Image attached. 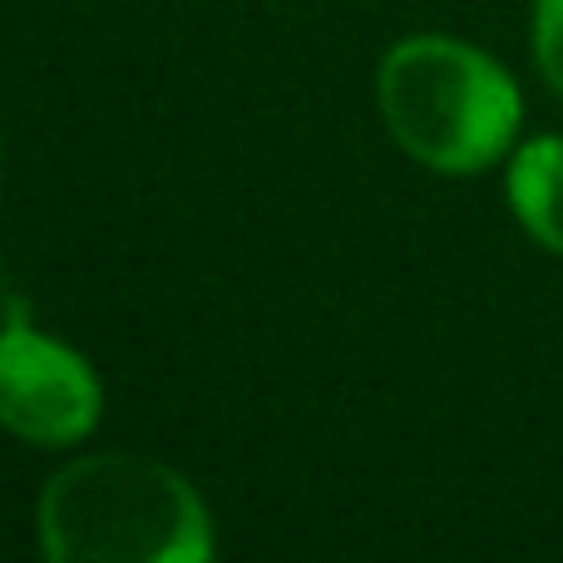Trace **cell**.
Here are the masks:
<instances>
[{"label": "cell", "instance_id": "cell-1", "mask_svg": "<svg viewBox=\"0 0 563 563\" xmlns=\"http://www.w3.org/2000/svg\"><path fill=\"white\" fill-rule=\"evenodd\" d=\"M49 563H208L213 515L188 475L134 450L79 455L35 499Z\"/></svg>", "mask_w": 563, "mask_h": 563}, {"label": "cell", "instance_id": "cell-5", "mask_svg": "<svg viewBox=\"0 0 563 563\" xmlns=\"http://www.w3.org/2000/svg\"><path fill=\"white\" fill-rule=\"evenodd\" d=\"M529 45H534V65L544 75V85L563 99V0H534Z\"/></svg>", "mask_w": 563, "mask_h": 563}, {"label": "cell", "instance_id": "cell-2", "mask_svg": "<svg viewBox=\"0 0 563 563\" xmlns=\"http://www.w3.org/2000/svg\"><path fill=\"white\" fill-rule=\"evenodd\" d=\"M376 109L416 164L475 178L505 164L525 129V89L460 35H406L380 55Z\"/></svg>", "mask_w": 563, "mask_h": 563}, {"label": "cell", "instance_id": "cell-6", "mask_svg": "<svg viewBox=\"0 0 563 563\" xmlns=\"http://www.w3.org/2000/svg\"><path fill=\"white\" fill-rule=\"evenodd\" d=\"M0 321H5V317H0Z\"/></svg>", "mask_w": 563, "mask_h": 563}, {"label": "cell", "instance_id": "cell-3", "mask_svg": "<svg viewBox=\"0 0 563 563\" xmlns=\"http://www.w3.org/2000/svg\"><path fill=\"white\" fill-rule=\"evenodd\" d=\"M104 420V380L79 346L40 331L20 301L0 321V430L40 450H69Z\"/></svg>", "mask_w": 563, "mask_h": 563}, {"label": "cell", "instance_id": "cell-4", "mask_svg": "<svg viewBox=\"0 0 563 563\" xmlns=\"http://www.w3.org/2000/svg\"><path fill=\"white\" fill-rule=\"evenodd\" d=\"M505 198L515 223L544 253L563 257V134L519 139L505 158Z\"/></svg>", "mask_w": 563, "mask_h": 563}]
</instances>
